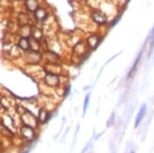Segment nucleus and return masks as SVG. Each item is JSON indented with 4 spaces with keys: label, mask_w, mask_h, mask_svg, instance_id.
I'll list each match as a JSON object with an SVG mask.
<instances>
[{
    "label": "nucleus",
    "mask_w": 154,
    "mask_h": 153,
    "mask_svg": "<svg viewBox=\"0 0 154 153\" xmlns=\"http://www.w3.org/2000/svg\"><path fill=\"white\" fill-rule=\"evenodd\" d=\"M21 120L24 125L32 127V128H35L38 125V122H39L38 118H36L34 115L27 110H24V113L21 115Z\"/></svg>",
    "instance_id": "f257e3e1"
},
{
    "label": "nucleus",
    "mask_w": 154,
    "mask_h": 153,
    "mask_svg": "<svg viewBox=\"0 0 154 153\" xmlns=\"http://www.w3.org/2000/svg\"><path fill=\"white\" fill-rule=\"evenodd\" d=\"M45 83L48 87H53V88L58 87V84H60V76L56 74L48 73L45 76Z\"/></svg>",
    "instance_id": "f03ea898"
},
{
    "label": "nucleus",
    "mask_w": 154,
    "mask_h": 153,
    "mask_svg": "<svg viewBox=\"0 0 154 153\" xmlns=\"http://www.w3.org/2000/svg\"><path fill=\"white\" fill-rule=\"evenodd\" d=\"M20 134L23 137L24 139L27 140H32L35 137L34 130H33L32 127L26 126V125H23V126L20 128Z\"/></svg>",
    "instance_id": "7ed1b4c3"
},
{
    "label": "nucleus",
    "mask_w": 154,
    "mask_h": 153,
    "mask_svg": "<svg viewBox=\"0 0 154 153\" xmlns=\"http://www.w3.org/2000/svg\"><path fill=\"white\" fill-rule=\"evenodd\" d=\"M92 18L96 23H98L100 25L102 24H105L107 22V17L106 15L104 13H102V12L100 11H96V12H93V14H92Z\"/></svg>",
    "instance_id": "20e7f679"
},
{
    "label": "nucleus",
    "mask_w": 154,
    "mask_h": 153,
    "mask_svg": "<svg viewBox=\"0 0 154 153\" xmlns=\"http://www.w3.org/2000/svg\"><path fill=\"white\" fill-rule=\"evenodd\" d=\"M145 114H146V104H142L139 109V111H138L137 116H136V118H135V127L139 126L141 121L144 119Z\"/></svg>",
    "instance_id": "39448f33"
},
{
    "label": "nucleus",
    "mask_w": 154,
    "mask_h": 153,
    "mask_svg": "<svg viewBox=\"0 0 154 153\" xmlns=\"http://www.w3.org/2000/svg\"><path fill=\"white\" fill-rule=\"evenodd\" d=\"M40 60V55L38 52H32L30 50L29 52H27L26 55V60L30 63H37Z\"/></svg>",
    "instance_id": "423d86ee"
},
{
    "label": "nucleus",
    "mask_w": 154,
    "mask_h": 153,
    "mask_svg": "<svg viewBox=\"0 0 154 153\" xmlns=\"http://www.w3.org/2000/svg\"><path fill=\"white\" fill-rule=\"evenodd\" d=\"M34 15H35V18H36L37 21L42 22V21H45V20L47 19V11L45 8H42V7H39V8H38L36 11L34 12Z\"/></svg>",
    "instance_id": "0eeeda50"
},
{
    "label": "nucleus",
    "mask_w": 154,
    "mask_h": 153,
    "mask_svg": "<svg viewBox=\"0 0 154 153\" xmlns=\"http://www.w3.org/2000/svg\"><path fill=\"white\" fill-rule=\"evenodd\" d=\"M87 43H88V47L90 48H92V50H94V48H96L98 47V44L100 43V38L97 36V35H90L88 37V39H87Z\"/></svg>",
    "instance_id": "6e6552de"
},
{
    "label": "nucleus",
    "mask_w": 154,
    "mask_h": 153,
    "mask_svg": "<svg viewBox=\"0 0 154 153\" xmlns=\"http://www.w3.org/2000/svg\"><path fill=\"white\" fill-rule=\"evenodd\" d=\"M25 6H26L28 11L30 12H35L39 8V7H38L37 0H26V1H25Z\"/></svg>",
    "instance_id": "1a4fd4ad"
},
{
    "label": "nucleus",
    "mask_w": 154,
    "mask_h": 153,
    "mask_svg": "<svg viewBox=\"0 0 154 153\" xmlns=\"http://www.w3.org/2000/svg\"><path fill=\"white\" fill-rule=\"evenodd\" d=\"M29 47L30 50H32V52H38L40 48L39 40L32 36H29Z\"/></svg>",
    "instance_id": "9d476101"
},
{
    "label": "nucleus",
    "mask_w": 154,
    "mask_h": 153,
    "mask_svg": "<svg viewBox=\"0 0 154 153\" xmlns=\"http://www.w3.org/2000/svg\"><path fill=\"white\" fill-rule=\"evenodd\" d=\"M18 47L21 48L22 50H29V38L27 37H20L18 42Z\"/></svg>",
    "instance_id": "9b49d317"
},
{
    "label": "nucleus",
    "mask_w": 154,
    "mask_h": 153,
    "mask_svg": "<svg viewBox=\"0 0 154 153\" xmlns=\"http://www.w3.org/2000/svg\"><path fill=\"white\" fill-rule=\"evenodd\" d=\"M18 22H19V25L20 26H26L28 25V20H29V17H28V15L26 13H20L18 15Z\"/></svg>",
    "instance_id": "f8f14e48"
},
{
    "label": "nucleus",
    "mask_w": 154,
    "mask_h": 153,
    "mask_svg": "<svg viewBox=\"0 0 154 153\" xmlns=\"http://www.w3.org/2000/svg\"><path fill=\"white\" fill-rule=\"evenodd\" d=\"M47 111L45 110H43V109H42L39 112H38V121L40 122V123H45V122H47Z\"/></svg>",
    "instance_id": "ddd939ff"
},
{
    "label": "nucleus",
    "mask_w": 154,
    "mask_h": 153,
    "mask_svg": "<svg viewBox=\"0 0 154 153\" xmlns=\"http://www.w3.org/2000/svg\"><path fill=\"white\" fill-rule=\"evenodd\" d=\"M30 35H31L32 37L36 38V39H39V38L42 36V31H40L39 29L36 28V27H32L31 28V34Z\"/></svg>",
    "instance_id": "4468645a"
},
{
    "label": "nucleus",
    "mask_w": 154,
    "mask_h": 153,
    "mask_svg": "<svg viewBox=\"0 0 154 153\" xmlns=\"http://www.w3.org/2000/svg\"><path fill=\"white\" fill-rule=\"evenodd\" d=\"M115 120H116V112L113 111L112 114H111V116L109 117V119H108V121H107V127H108V128H109V127H111V126H113V125L115 124Z\"/></svg>",
    "instance_id": "2eb2a0df"
},
{
    "label": "nucleus",
    "mask_w": 154,
    "mask_h": 153,
    "mask_svg": "<svg viewBox=\"0 0 154 153\" xmlns=\"http://www.w3.org/2000/svg\"><path fill=\"white\" fill-rule=\"evenodd\" d=\"M89 102H90V94H88V95H86V97H85V102H84V107H83V113L84 115L86 114V111L87 109H88L89 107Z\"/></svg>",
    "instance_id": "dca6fc26"
},
{
    "label": "nucleus",
    "mask_w": 154,
    "mask_h": 153,
    "mask_svg": "<svg viewBox=\"0 0 154 153\" xmlns=\"http://www.w3.org/2000/svg\"><path fill=\"white\" fill-rule=\"evenodd\" d=\"M91 144H92V142H89V143L87 144L86 146H85V148H84V150H83V151H82V153H85V152H86L87 150H88V148H89V147L91 146Z\"/></svg>",
    "instance_id": "f3484780"
},
{
    "label": "nucleus",
    "mask_w": 154,
    "mask_h": 153,
    "mask_svg": "<svg viewBox=\"0 0 154 153\" xmlns=\"http://www.w3.org/2000/svg\"><path fill=\"white\" fill-rule=\"evenodd\" d=\"M130 153H135V151H131Z\"/></svg>",
    "instance_id": "a211bd4d"
},
{
    "label": "nucleus",
    "mask_w": 154,
    "mask_h": 153,
    "mask_svg": "<svg viewBox=\"0 0 154 153\" xmlns=\"http://www.w3.org/2000/svg\"><path fill=\"white\" fill-rule=\"evenodd\" d=\"M23 153H28V151H25V152H23Z\"/></svg>",
    "instance_id": "6ab92c4d"
}]
</instances>
